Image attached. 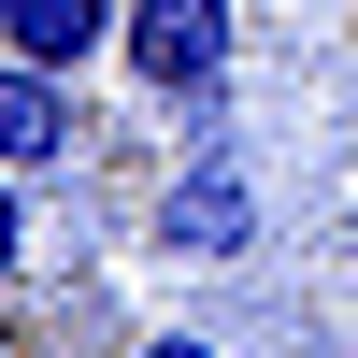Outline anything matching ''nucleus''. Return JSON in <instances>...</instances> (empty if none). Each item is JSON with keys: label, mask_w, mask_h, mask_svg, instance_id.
<instances>
[{"label": "nucleus", "mask_w": 358, "mask_h": 358, "mask_svg": "<svg viewBox=\"0 0 358 358\" xmlns=\"http://www.w3.org/2000/svg\"><path fill=\"white\" fill-rule=\"evenodd\" d=\"M129 358H215V344H201V330H143Z\"/></svg>", "instance_id": "obj_6"}, {"label": "nucleus", "mask_w": 358, "mask_h": 358, "mask_svg": "<svg viewBox=\"0 0 358 358\" xmlns=\"http://www.w3.org/2000/svg\"><path fill=\"white\" fill-rule=\"evenodd\" d=\"M115 72L143 86V101H229V72H244V15L229 0H129V29H115Z\"/></svg>", "instance_id": "obj_1"}, {"label": "nucleus", "mask_w": 358, "mask_h": 358, "mask_svg": "<svg viewBox=\"0 0 358 358\" xmlns=\"http://www.w3.org/2000/svg\"><path fill=\"white\" fill-rule=\"evenodd\" d=\"M143 229H158V258H258V229H273V201H258V172L229 158V143H201L187 172H158V201H143Z\"/></svg>", "instance_id": "obj_2"}, {"label": "nucleus", "mask_w": 358, "mask_h": 358, "mask_svg": "<svg viewBox=\"0 0 358 358\" xmlns=\"http://www.w3.org/2000/svg\"><path fill=\"white\" fill-rule=\"evenodd\" d=\"M72 158V72L0 43V172H57Z\"/></svg>", "instance_id": "obj_3"}, {"label": "nucleus", "mask_w": 358, "mask_h": 358, "mask_svg": "<svg viewBox=\"0 0 358 358\" xmlns=\"http://www.w3.org/2000/svg\"><path fill=\"white\" fill-rule=\"evenodd\" d=\"M115 29H129V0H0V43L43 57V72H101Z\"/></svg>", "instance_id": "obj_4"}, {"label": "nucleus", "mask_w": 358, "mask_h": 358, "mask_svg": "<svg viewBox=\"0 0 358 358\" xmlns=\"http://www.w3.org/2000/svg\"><path fill=\"white\" fill-rule=\"evenodd\" d=\"M29 273V172H0V287Z\"/></svg>", "instance_id": "obj_5"}]
</instances>
